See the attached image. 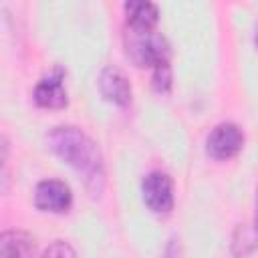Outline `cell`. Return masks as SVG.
Segmentation results:
<instances>
[{
    "label": "cell",
    "mask_w": 258,
    "mask_h": 258,
    "mask_svg": "<svg viewBox=\"0 0 258 258\" xmlns=\"http://www.w3.org/2000/svg\"><path fill=\"white\" fill-rule=\"evenodd\" d=\"M125 52L137 67H155L169 60V44L155 28H125Z\"/></svg>",
    "instance_id": "cell-2"
},
{
    "label": "cell",
    "mask_w": 258,
    "mask_h": 258,
    "mask_svg": "<svg viewBox=\"0 0 258 258\" xmlns=\"http://www.w3.org/2000/svg\"><path fill=\"white\" fill-rule=\"evenodd\" d=\"M71 202V187L60 179H42L34 189V206L42 212H67Z\"/></svg>",
    "instance_id": "cell-5"
},
{
    "label": "cell",
    "mask_w": 258,
    "mask_h": 258,
    "mask_svg": "<svg viewBox=\"0 0 258 258\" xmlns=\"http://www.w3.org/2000/svg\"><path fill=\"white\" fill-rule=\"evenodd\" d=\"M99 91L107 101H111V103H115L119 107L129 105L131 103V95H133L129 79L117 67H105L101 71V75H99Z\"/></svg>",
    "instance_id": "cell-6"
},
{
    "label": "cell",
    "mask_w": 258,
    "mask_h": 258,
    "mask_svg": "<svg viewBox=\"0 0 258 258\" xmlns=\"http://www.w3.org/2000/svg\"><path fill=\"white\" fill-rule=\"evenodd\" d=\"M179 254H181V250H179V240L171 238L169 244H167V248H165V252H163V258H179Z\"/></svg>",
    "instance_id": "cell-12"
},
{
    "label": "cell",
    "mask_w": 258,
    "mask_h": 258,
    "mask_svg": "<svg viewBox=\"0 0 258 258\" xmlns=\"http://www.w3.org/2000/svg\"><path fill=\"white\" fill-rule=\"evenodd\" d=\"M50 149L69 163L81 177L91 196H101L105 187V165L97 143L79 127L58 125L48 133Z\"/></svg>",
    "instance_id": "cell-1"
},
{
    "label": "cell",
    "mask_w": 258,
    "mask_h": 258,
    "mask_svg": "<svg viewBox=\"0 0 258 258\" xmlns=\"http://www.w3.org/2000/svg\"><path fill=\"white\" fill-rule=\"evenodd\" d=\"M34 240L22 230H6L0 236V258H32Z\"/></svg>",
    "instance_id": "cell-8"
},
{
    "label": "cell",
    "mask_w": 258,
    "mask_h": 258,
    "mask_svg": "<svg viewBox=\"0 0 258 258\" xmlns=\"http://www.w3.org/2000/svg\"><path fill=\"white\" fill-rule=\"evenodd\" d=\"M141 194L145 206L155 214H167L173 210V183L163 171H149L141 181Z\"/></svg>",
    "instance_id": "cell-3"
},
{
    "label": "cell",
    "mask_w": 258,
    "mask_h": 258,
    "mask_svg": "<svg viewBox=\"0 0 258 258\" xmlns=\"http://www.w3.org/2000/svg\"><path fill=\"white\" fill-rule=\"evenodd\" d=\"M254 226H256V234H258V189H256V216H254Z\"/></svg>",
    "instance_id": "cell-13"
},
{
    "label": "cell",
    "mask_w": 258,
    "mask_h": 258,
    "mask_svg": "<svg viewBox=\"0 0 258 258\" xmlns=\"http://www.w3.org/2000/svg\"><path fill=\"white\" fill-rule=\"evenodd\" d=\"M42 258H77V252L73 246L64 240H54L42 254Z\"/></svg>",
    "instance_id": "cell-11"
},
{
    "label": "cell",
    "mask_w": 258,
    "mask_h": 258,
    "mask_svg": "<svg viewBox=\"0 0 258 258\" xmlns=\"http://www.w3.org/2000/svg\"><path fill=\"white\" fill-rule=\"evenodd\" d=\"M244 145V133L236 123H220L216 125L208 139H206V151L214 159H230L234 157Z\"/></svg>",
    "instance_id": "cell-4"
},
{
    "label": "cell",
    "mask_w": 258,
    "mask_h": 258,
    "mask_svg": "<svg viewBox=\"0 0 258 258\" xmlns=\"http://www.w3.org/2000/svg\"><path fill=\"white\" fill-rule=\"evenodd\" d=\"M125 14H127V26H133V28H153L159 18L157 6L147 0L125 2Z\"/></svg>",
    "instance_id": "cell-9"
},
{
    "label": "cell",
    "mask_w": 258,
    "mask_h": 258,
    "mask_svg": "<svg viewBox=\"0 0 258 258\" xmlns=\"http://www.w3.org/2000/svg\"><path fill=\"white\" fill-rule=\"evenodd\" d=\"M153 89L157 93H167L169 87H171V67H169V60H163L159 64L153 67Z\"/></svg>",
    "instance_id": "cell-10"
},
{
    "label": "cell",
    "mask_w": 258,
    "mask_h": 258,
    "mask_svg": "<svg viewBox=\"0 0 258 258\" xmlns=\"http://www.w3.org/2000/svg\"><path fill=\"white\" fill-rule=\"evenodd\" d=\"M34 103L38 107H46V109H62L67 107V89L62 85V73L54 71L48 77L40 79L32 91Z\"/></svg>",
    "instance_id": "cell-7"
},
{
    "label": "cell",
    "mask_w": 258,
    "mask_h": 258,
    "mask_svg": "<svg viewBox=\"0 0 258 258\" xmlns=\"http://www.w3.org/2000/svg\"><path fill=\"white\" fill-rule=\"evenodd\" d=\"M254 42H256V48H258V32H256V38H254Z\"/></svg>",
    "instance_id": "cell-14"
}]
</instances>
